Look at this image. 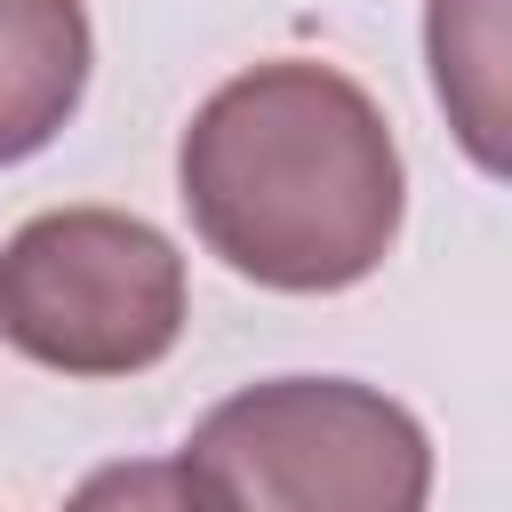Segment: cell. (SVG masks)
Segmentation results:
<instances>
[{
  "instance_id": "1",
  "label": "cell",
  "mask_w": 512,
  "mask_h": 512,
  "mask_svg": "<svg viewBox=\"0 0 512 512\" xmlns=\"http://www.w3.org/2000/svg\"><path fill=\"white\" fill-rule=\"evenodd\" d=\"M200 240L256 288H360L400 240V144L336 64H248L184 128L176 152Z\"/></svg>"
},
{
  "instance_id": "2",
  "label": "cell",
  "mask_w": 512,
  "mask_h": 512,
  "mask_svg": "<svg viewBox=\"0 0 512 512\" xmlns=\"http://www.w3.org/2000/svg\"><path fill=\"white\" fill-rule=\"evenodd\" d=\"M232 512H424V424L352 376H272L216 400L184 448Z\"/></svg>"
},
{
  "instance_id": "3",
  "label": "cell",
  "mask_w": 512,
  "mask_h": 512,
  "mask_svg": "<svg viewBox=\"0 0 512 512\" xmlns=\"http://www.w3.org/2000/svg\"><path fill=\"white\" fill-rule=\"evenodd\" d=\"M184 336V256L128 208H48L0 248V344L56 376H144Z\"/></svg>"
},
{
  "instance_id": "4",
  "label": "cell",
  "mask_w": 512,
  "mask_h": 512,
  "mask_svg": "<svg viewBox=\"0 0 512 512\" xmlns=\"http://www.w3.org/2000/svg\"><path fill=\"white\" fill-rule=\"evenodd\" d=\"M424 64L464 160L512 184V0H424Z\"/></svg>"
},
{
  "instance_id": "5",
  "label": "cell",
  "mask_w": 512,
  "mask_h": 512,
  "mask_svg": "<svg viewBox=\"0 0 512 512\" xmlns=\"http://www.w3.org/2000/svg\"><path fill=\"white\" fill-rule=\"evenodd\" d=\"M88 8L80 0H0V168L32 160L88 88Z\"/></svg>"
},
{
  "instance_id": "6",
  "label": "cell",
  "mask_w": 512,
  "mask_h": 512,
  "mask_svg": "<svg viewBox=\"0 0 512 512\" xmlns=\"http://www.w3.org/2000/svg\"><path fill=\"white\" fill-rule=\"evenodd\" d=\"M64 512H232V496L192 464V456H128V464H96Z\"/></svg>"
}]
</instances>
